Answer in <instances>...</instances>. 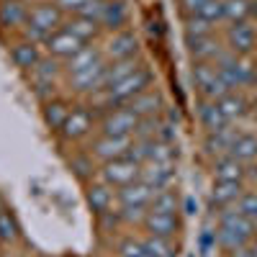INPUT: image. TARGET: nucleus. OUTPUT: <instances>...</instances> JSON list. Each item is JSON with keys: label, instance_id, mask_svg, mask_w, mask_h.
<instances>
[{"label": "nucleus", "instance_id": "obj_6", "mask_svg": "<svg viewBox=\"0 0 257 257\" xmlns=\"http://www.w3.org/2000/svg\"><path fill=\"white\" fill-rule=\"evenodd\" d=\"M224 44L237 57H254V52H257V26L252 21L229 24L226 31H224Z\"/></svg>", "mask_w": 257, "mask_h": 257}, {"label": "nucleus", "instance_id": "obj_30", "mask_svg": "<svg viewBox=\"0 0 257 257\" xmlns=\"http://www.w3.org/2000/svg\"><path fill=\"white\" fill-rule=\"evenodd\" d=\"M128 108H132L139 118H147V116H157L162 108H165V100H162V93L157 88H149L147 93H142L139 98H134L128 103Z\"/></svg>", "mask_w": 257, "mask_h": 257}, {"label": "nucleus", "instance_id": "obj_33", "mask_svg": "<svg viewBox=\"0 0 257 257\" xmlns=\"http://www.w3.org/2000/svg\"><path fill=\"white\" fill-rule=\"evenodd\" d=\"M149 211H157V213H178L180 211V196L178 190L173 188H165V190H157L152 203H149Z\"/></svg>", "mask_w": 257, "mask_h": 257}, {"label": "nucleus", "instance_id": "obj_19", "mask_svg": "<svg viewBox=\"0 0 257 257\" xmlns=\"http://www.w3.org/2000/svg\"><path fill=\"white\" fill-rule=\"evenodd\" d=\"M70 111H72V105L59 95H52V98H47L44 103H41V118H44V123H47V128L52 134H59V128L64 126V121H67Z\"/></svg>", "mask_w": 257, "mask_h": 257}, {"label": "nucleus", "instance_id": "obj_24", "mask_svg": "<svg viewBox=\"0 0 257 257\" xmlns=\"http://www.w3.org/2000/svg\"><path fill=\"white\" fill-rule=\"evenodd\" d=\"M237 134H239V128H234L231 123H229V126H224V128H219V132L206 134V139H203V149H206V155H211V157L229 155V149H231L234 139H237Z\"/></svg>", "mask_w": 257, "mask_h": 257}, {"label": "nucleus", "instance_id": "obj_42", "mask_svg": "<svg viewBox=\"0 0 257 257\" xmlns=\"http://www.w3.org/2000/svg\"><path fill=\"white\" fill-rule=\"evenodd\" d=\"M118 211H121V219H123V224H128V226H142V221H144V216H147V211L149 208H142V206H118Z\"/></svg>", "mask_w": 257, "mask_h": 257}, {"label": "nucleus", "instance_id": "obj_17", "mask_svg": "<svg viewBox=\"0 0 257 257\" xmlns=\"http://www.w3.org/2000/svg\"><path fill=\"white\" fill-rule=\"evenodd\" d=\"M100 29L103 34H116L128 29V6L126 0H105L100 13Z\"/></svg>", "mask_w": 257, "mask_h": 257}, {"label": "nucleus", "instance_id": "obj_20", "mask_svg": "<svg viewBox=\"0 0 257 257\" xmlns=\"http://www.w3.org/2000/svg\"><path fill=\"white\" fill-rule=\"evenodd\" d=\"M155 193H157V190H152L147 183L134 180V183H128V185H123V188L116 190V201H118L121 208H123V206H142V208H149V203H152V198H155Z\"/></svg>", "mask_w": 257, "mask_h": 257}, {"label": "nucleus", "instance_id": "obj_15", "mask_svg": "<svg viewBox=\"0 0 257 257\" xmlns=\"http://www.w3.org/2000/svg\"><path fill=\"white\" fill-rule=\"evenodd\" d=\"M142 229L149 234V237H162V239H173L180 221H178V213H157V211H147V216L142 221Z\"/></svg>", "mask_w": 257, "mask_h": 257}, {"label": "nucleus", "instance_id": "obj_26", "mask_svg": "<svg viewBox=\"0 0 257 257\" xmlns=\"http://www.w3.org/2000/svg\"><path fill=\"white\" fill-rule=\"evenodd\" d=\"M64 29H67L70 34H75L82 44H95V41H100V36H103L100 24H95V21H90V18H82V16H70L67 21H64Z\"/></svg>", "mask_w": 257, "mask_h": 257}, {"label": "nucleus", "instance_id": "obj_16", "mask_svg": "<svg viewBox=\"0 0 257 257\" xmlns=\"http://www.w3.org/2000/svg\"><path fill=\"white\" fill-rule=\"evenodd\" d=\"M31 6L24 0H0V26L6 31H24L29 24Z\"/></svg>", "mask_w": 257, "mask_h": 257}, {"label": "nucleus", "instance_id": "obj_7", "mask_svg": "<svg viewBox=\"0 0 257 257\" xmlns=\"http://www.w3.org/2000/svg\"><path fill=\"white\" fill-rule=\"evenodd\" d=\"M139 175H142V165H137L134 160H128V157L105 162L98 170V178L103 183H108L111 188H116V190L128 185V183H134V180H139Z\"/></svg>", "mask_w": 257, "mask_h": 257}, {"label": "nucleus", "instance_id": "obj_31", "mask_svg": "<svg viewBox=\"0 0 257 257\" xmlns=\"http://www.w3.org/2000/svg\"><path fill=\"white\" fill-rule=\"evenodd\" d=\"M142 64H144V62H142L139 57L108 62V70H105V77H103V90H105V88H111V85H116V82H121L123 77H128L132 72H137Z\"/></svg>", "mask_w": 257, "mask_h": 257}, {"label": "nucleus", "instance_id": "obj_1", "mask_svg": "<svg viewBox=\"0 0 257 257\" xmlns=\"http://www.w3.org/2000/svg\"><path fill=\"white\" fill-rule=\"evenodd\" d=\"M257 234V226L244 216V213L231 206V208H224L219 213V229H216V244L224 247L226 252H234V249H242L247 247Z\"/></svg>", "mask_w": 257, "mask_h": 257}, {"label": "nucleus", "instance_id": "obj_45", "mask_svg": "<svg viewBox=\"0 0 257 257\" xmlns=\"http://www.w3.org/2000/svg\"><path fill=\"white\" fill-rule=\"evenodd\" d=\"M180 208H183L185 216H193V213L198 211V203H196V198H183L180 201Z\"/></svg>", "mask_w": 257, "mask_h": 257}, {"label": "nucleus", "instance_id": "obj_4", "mask_svg": "<svg viewBox=\"0 0 257 257\" xmlns=\"http://www.w3.org/2000/svg\"><path fill=\"white\" fill-rule=\"evenodd\" d=\"M190 77H193V85H196V90L203 100H221L229 93V88L224 85L213 62H193Z\"/></svg>", "mask_w": 257, "mask_h": 257}, {"label": "nucleus", "instance_id": "obj_9", "mask_svg": "<svg viewBox=\"0 0 257 257\" xmlns=\"http://www.w3.org/2000/svg\"><path fill=\"white\" fill-rule=\"evenodd\" d=\"M132 144H134V137H105V134H98L90 142L88 152L100 165H105V162H113V160L126 157V152L132 149Z\"/></svg>", "mask_w": 257, "mask_h": 257}, {"label": "nucleus", "instance_id": "obj_34", "mask_svg": "<svg viewBox=\"0 0 257 257\" xmlns=\"http://www.w3.org/2000/svg\"><path fill=\"white\" fill-rule=\"evenodd\" d=\"M18 237H21V229H18L13 211L0 206V244H13L18 242Z\"/></svg>", "mask_w": 257, "mask_h": 257}, {"label": "nucleus", "instance_id": "obj_37", "mask_svg": "<svg viewBox=\"0 0 257 257\" xmlns=\"http://www.w3.org/2000/svg\"><path fill=\"white\" fill-rule=\"evenodd\" d=\"M224 21L226 24L249 21V0H224Z\"/></svg>", "mask_w": 257, "mask_h": 257}, {"label": "nucleus", "instance_id": "obj_23", "mask_svg": "<svg viewBox=\"0 0 257 257\" xmlns=\"http://www.w3.org/2000/svg\"><path fill=\"white\" fill-rule=\"evenodd\" d=\"M100 59H105V57H103V49H100V41H95V44H85L75 57H70L67 62H64V77L88 70L90 64H95V62H100Z\"/></svg>", "mask_w": 257, "mask_h": 257}, {"label": "nucleus", "instance_id": "obj_29", "mask_svg": "<svg viewBox=\"0 0 257 257\" xmlns=\"http://www.w3.org/2000/svg\"><path fill=\"white\" fill-rule=\"evenodd\" d=\"M67 167L80 183H90V180L98 178V160L90 152H75L67 160Z\"/></svg>", "mask_w": 257, "mask_h": 257}, {"label": "nucleus", "instance_id": "obj_11", "mask_svg": "<svg viewBox=\"0 0 257 257\" xmlns=\"http://www.w3.org/2000/svg\"><path fill=\"white\" fill-rule=\"evenodd\" d=\"M64 21H67V16L62 13V8L54 3V0H47V3L31 6L29 24H26V26H34V29H39V31H44V34L52 36L57 29L64 26Z\"/></svg>", "mask_w": 257, "mask_h": 257}, {"label": "nucleus", "instance_id": "obj_35", "mask_svg": "<svg viewBox=\"0 0 257 257\" xmlns=\"http://www.w3.org/2000/svg\"><path fill=\"white\" fill-rule=\"evenodd\" d=\"M144 244V257H175L173 239H162V237H147L142 239Z\"/></svg>", "mask_w": 257, "mask_h": 257}, {"label": "nucleus", "instance_id": "obj_5", "mask_svg": "<svg viewBox=\"0 0 257 257\" xmlns=\"http://www.w3.org/2000/svg\"><path fill=\"white\" fill-rule=\"evenodd\" d=\"M103 57L108 62H118V59H132L139 57V36L134 29H123L116 34H105V39L100 41Z\"/></svg>", "mask_w": 257, "mask_h": 257}, {"label": "nucleus", "instance_id": "obj_12", "mask_svg": "<svg viewBox=\"0 0 257 257\" xmlns=\"http://www.w3.org/2000/svg\"><path fill=\"white\" fill-rule=\"evenodd\" d=\"M85 44L75 36V34H70L67 29H57L49 39H47V44H44V52L49 54V57H54V59H59V62H67L70 57H75L80 49H82Z\"/></svg>", "mask_w": 257, "mask_h": 257}, {"label": "nucleus", "instance_id": "obj_39", "mask_svg": "<svg viewBox=\"0 0 257 257\" xmlns=\"http://www.w3.org/2000/svg\"><path fill=\"white\" fill-rule=\"evenodd\" d=\"M237 208H239L244 216L257 226V190H252V193H242L239 201H237Z\"/></svg>", "mask_w": 257, "mask_h": 257}, {"label": "nucleus", "instance_id": "obj_8", "mask_svg": "<svg viewBox=\"0 0 257 257\" xmlns=\"http://www.w3.org/2000/svg\"><path fill=\"white\" fill-rule=\"evenodd\" d=\"M139 123V116L123 105V108H113L103 118H98V132L105 137H134V128Z\"/></svg>", "mask_w": 257, "mask_h": 257}, {"label": "nucleus", "instance_id": "obj_28", "mask_svg": "<svg viewBox=\"0 0 257 257\" xmlns=\"http://www.w3.org/2000/svg\"><path fill=\"white\" fill-rule=\"evenodd\" d=\"M242 185H244V183H213V190H211V196H208L211 206L219 208V211L237 206L239 196L244 193Z\"/></svg>", "mask_w": 257, "mask_h": 257}, {"label": "nucleus", "instance_id": "obj_36", "mask_svg": "<svg viewBox=\"0 0 257 257\" xmlns=\"http://www.w3.org/2000/svg\"><path fill=\"white\" fill-rule=\"evenodd\" d=\"M183 31H185V41H190V39H201V36L213 34V31H216V26H211L208 21H203L201 16H185Z\"/></svg>", "mask_w": 257, "mask_h": 257}, {"label": "nucleus", "instance_id": "obj_18", "mask_svg": "<svg viewBox=\"0 0 257 257\" xmlns=\"http://www.w3.org/2000/svg\"><path fill=\"white\" fill-rule=\"evenodd\" d=\"M139 180L147 183L152 190H165V188H170V185H173V180H175L173 162H147V165H142Z\"/></svg>", "mask_w": 257, "mask_h": 257}, {"label": "nucleus", "instance_id": "obj_3", "mask_svg": "<svg viewBox=\"0 0 257 257\" xmlns=\"http://www.w3.org/2000/svg\"><path fill=\"white\" fill-rule=\"evenodd\" d=\"M59 77H64V62H59V59H54L49 54H44V59L29 72L31 88H34V93H36V98L41 103L54 95V88H57Z\"/></svg>", "mask_w": 257, "mask_h": 257}, {"label": "nucleus", "instance_id": "obj_41", "mask_svg": "<svg viewBox=\"0 0 257 257\" xmlns=\"http://www.w3.org/2000/svg\"><path fill=\"white\" fill-rule=\"evenodd\" d=\"M116 252H118V257H144V244H142V239L126 237L118 242Z\"/></svg>", "mask_w": 257, "mask_h": 257}, {"label": "nucleus", "instance_id": "obj_49", "mask_svg": "<svg viewBox=\"0 0 257 257\" xmlns=\"http://www.w3.org/2000/svg\"><path fill=\"white\" fill-rule=\"evenodd\" d=\"M249 249H252V252H254V254H257V234H254V239H252V242H249Z\"/></svg>", "mask_w": 257, "mask_h": 257}, {"label": "nucleus", "instance_id": "obj_43", "mask_svg": "<svg viewBox=\"0 0 257 257\" xmlns=\"http://www.w3.org/2000/svg\"><path fill=\"white\" fill-rule=\"evenodd\" d=\"M54 3L62 8V13H64V16L70 18V16H80V13H82V8L88 6V0H54Z\"/></svg>", "mask_w": 257, "mask_h": 257}, {"label": "nucleus", "instance_id": "obj_46", "mask_svg": "<svg viewBox=\"0 0 257 257\" xmlns=\"http://www.w3.org/2000/svg\"><path fill=\"white\" fill-rule=\"evenodd\" d=\"M229 254H231V257H257V254L249 249V244H247V247H242V249H234V252H229Z\"/></svg>", "mask_w": 257, "mask_h": 257}, {"label": "nucleus", "instance_id": "obj_38", "mask_svg": "<svg viewBox=\"0 0 257 257\" xmlns=\"http://www.w3.org/2000/svg\"><path fill=\"white\" fill-rule=\"evenodd\" d=\"M196 16H201L203 21H208L211 26H219V24H226L224 21V0H211V3H206Z\"/></svg>", "mask_w": 257, "mask_h": 257}, {"label": "nucleus", "instance_id": "obj_25", "mask_svg": "<svg viewBox=\"0 0 257 257\" xmlns=\"http://www.w3.org/2000/svg\"><path fill=\"white\" fill-rule=\"evenodd\" d=\"M196 118H198V123H201V128H203L206 134L219 132V128L229 126V121H226V116L221 113V108H219L216 100H203V98H201L198 108H196Z\"/></svg>", "mask_w": 257, "mask_h": 257}, {"label": "nucleus", "instance_id": "obj_44", "mask_svg": "<svg viewBox=\"0 0 257 257\" xmlns=\"http://www.w3.org/2000/svg\"><path fill=\"white\" fill-rule=\"evenodd\" d=\"M206 3H211V0H180V11H183L185 16H196Z\"/></svg>", "mask_w": 257, "mask_h": 257}, {"label": "nucleus", "instance_id": "obj_14", "mask_svg": "<svg viewBox=\"0 0 257 257\" xmlns=\"http://www.w3.org/2000/svg\"><path fill=\"white\" fill-rule=\"evenodd\" d=\"M8 54H11V62L16 64V67L21 70V72H31L36 64L44 59V54L47 52H41V47L39 44H34V41H29V39H24L21 36L16 44H11V49H8Z\"/></svg>", "mask_w": 257, "mask_h": 257}, {"label": "nucleus", "instance_id": "obj_48", "mask_svg": "<svg viewBox=\"0 0 257 257\" xmlns=\"http://www.w3.org/2000/svg\"><path fill=\"white\" fill-rule=\"evenodd\" d=\"M249 111L257 116V88H254V95H252V100H249Z\"/></svg>", "mask_w": 257, "mask_h": 257}, {"label": "nucleus", "instance_id": "obj_27", "mask_svg": "<svg viewBox=\"0 0 257 257\" xmlns=\"http://www.w3.org/2000/svg\"><path fill=\"white\" fill-rule=\"evenodd\" d=\"M216 103H219V108H221V113L226 116L229 123H237V121H242L249 113V100H247V95L242 90H229Z\"/></svg>", "mask_w": 257, "mask_h": 257}, {"label": "nucleus", "instance_id": "obj_21", "mask_svg": "<svg viewBox=\"0 0 257 257\" xmlns=\"http://www.w3.org/2000/svg\"><path fill=\"white\" fill-rule=\"evenodd\" d=\"M185 47H188V54H190L193 62H213L226 44H221V39L216 34H208V36H201V39L185 41Z\"/></svg>", "mask_w": 257, "mask_h": 257}, {"label": "nucleus", "instance_id": "obj_47", "mask_svg": "<svg viewBox=\"0 0 257 257\" xmlns=\"http://www.w3.org/2000/svg\"><path fill=\"white\" fill-rule=\"evenodd\" d=\"M249 18L257 21V0H249Z\"/></svg>", "mask_w": 257, "mask_h": 257}, {"label": "nucleus", "instance_id": "obj_10", "mask_svg": "<svg viewBox=\"0 0 257 257\" xmlns=\"http://www.w3.org/2000/svg\"><path fill=\"white\" fill-rule=\"evenodd\" d=\"M105 70H108V59H100L95 64H90L88 70H82L77 75H70L67 77V85L70 90L77 93V95H95L103 90V77H105Z\"/></svg>", "mask_w": 257, "mask_h": 257}, {"label": "nucleus", "instance_id": "obj_13", "mask_svg": "<svg viewBox=\"0 0 257 257\" xmlns=\"http://www.w3.org/2000/svg\"><path fill=\"white\" fill-rule=\"evenodd\" d=\"M116 188H111L108 183H103L100 178L98 180H90V183H85V201H88L90 211H93V216H100V213L105 211H111L116 201Z\"/></svg>", "mask_w": 257, "mask_h": 257}, {"label": "nucleus", "instance_id": "obj_22", "mask_svg": "<svg viewBox=\"0 0 257 257\" xmlns=\"http://www.w3.org/2000/svg\"><path fill=\"white\" fill-rule=\"evenodd\" d=\"M244 178H247V167L231 155H221L213 160V180L216 183H244Z\"/></svg>", "mask_w": 257, "mask_h": 257}, {"label": "nucleus", "instance_id": "obj_32", "mask_svg": "<svg viewBox=\"0 0 257 257\" xmlns=\"http://www.w3.org/2000/svg\"><path fill=\"white\" fill-rule=\"evenodd\" d=\"M229 155L234 160H239L242 165H249L257 160V134H249V132H239L237 139H234Z\"/></svg>", "mask_w": 257, "mask_h": 257}, {"label": "nucleus", "instance_id": "obj_40", "mask_svg": "<svg viewBox=\"0 0 257 257\" xmlns=\"http://www.w3.org/2000/svg\"><path fill=\"white\" fill-rule=\"evenodd\" d=\"M98 219V229L103 231V234H113L121 224H123V219H121V211H105V213H100V216H95Z\"/></svg>", "mask_w": 257, "mask_h": 257}, {"label": "nucleus", "instance_id": "obj_2", "mask_svg": "<svg viewBox=\"0 0 257 257\" xmlns=\"http://www.w3.org/2000/svg\"><path fill=\"white\" fill-rule=\"evenodd\" d=\"M98 126V116L93 113L90 105H72V111L59 128V139L64 144H80L85 139H90V134Z\"/></svg>", "mask_w": 257, "mask_h": 257}]
</instances>
